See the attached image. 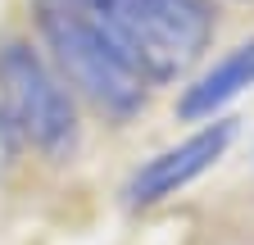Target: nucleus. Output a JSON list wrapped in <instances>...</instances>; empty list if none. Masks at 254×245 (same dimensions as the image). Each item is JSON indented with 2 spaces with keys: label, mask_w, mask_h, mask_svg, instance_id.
<instances>
[{
  "label": "nucleus",
  "mask_w": 254,
  "mask_h": 245,
  "mask_svg": "<svg viewBox=\"0 0 254 245\" xmlns=\"http://www.w3.org/2000/svg\"><path fill=\"white\" fill-rule=\"evenodd\" d=\"M77 14L150 91L186 77L213 41L209 0H32Z\"/></svg>",
  "instance_id": "obj_1"
},
{
  "label": "nucleus",
  "mask_w": 254,
  "mask_h": 245,
  "mask_svg": "<svg viewBox=\"0 0 254 245\" xmlns=\"http://www.w3.org/2000/svg\"><path fill=\"white\" fill-rule=\"evenodd\" d=\"M0 136L27 150H41L50 159L73 155L77 145L73 91L59 82L50 59L27 41L0 46Z\"/></svg>",
  "instance_id": "obj_2"
},
{
  "label": "nucleus",
  "mask_w": 254,
  "mask_h": 245,
  "mask_svg": "<svg viewBox=\"0 0 254 245\" xmlns=\"http://www.w3.org/2000/svg\"><path fill=\"white\" fill-rule=\"evenodd\" d=\"M32 9H37L41 41L50 50V68L59 73V82L68 86L73 96L91 100L100 114H109L118 122L123 118H136L150 105V86L127 68L77 14L46 9V5H32Z\"/></svg>",
  "instance_id": "obj_3"
},
{
  "label": "nucleus",
  "mask_w": 254,
  "mask_h": 245,
  "mask_svg": "<svg viewBox=\"0 0 254 245\" xmlns=\"http://www.w3.org/2000/svg\"><path fill=\"white\" fill-rule=\"evenodd\" d=\"M236 132H241L236 118H213V122H200L190 136L164 145V150L150 155L145 164H136L132 177H127V186H123L127 209H154V204L173 200L177 191H186L190 182H200V177L232 150Z\"/></svg>",
  "instance_id": "obj_4"
},
{
  "label": "nucleus",
  "mask_w": 254,
  "mask_h": 245,
  "mask_svg": "<svg viewBox=\"0 0 254 245\" xmlns=\"http://www.w3.org/2000/svg\"><path fill=\"white\" fill-rule=\"evenodd\" d=\"M250 86H254V37L232 46V50H222L209 68H200L182 86L177 118L182 122H213L236 96H245Z\"/></svg>",
  "instance_id": "obj_5"
}]
</instances>
